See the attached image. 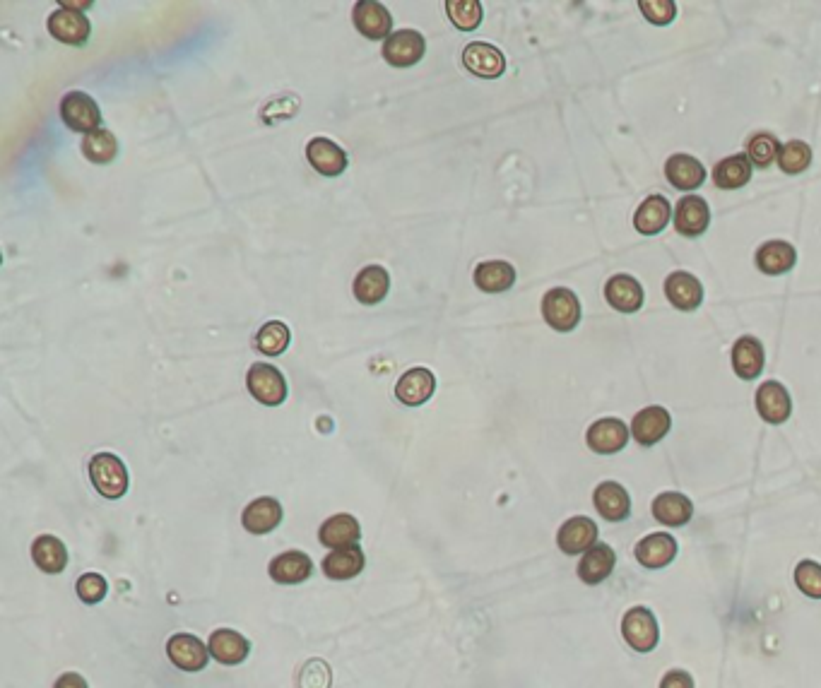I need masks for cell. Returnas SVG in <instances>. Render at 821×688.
I'll list each match as a JSON object with an SVG mask.
<instances>
[{
  "mask_svg": "<svg viewBox=\"0 0 821 688\" xmlns=\"http://www.w3.org/2000/svg\"><path fill=\"white\" fill-rule=\"evenodd\" d=\"M732 369L742 381H754L764 371V347L752 335H744L732 347Z\"/></svg>",
  "mask_w": 821,
  "mask_h": 688,
  "instance_id": "32",
  "label": "cell"
},
{
  "mask_svg": "<svg viewBox=\"0 0 821 688\" xmlns=\"http://www.w3.org/2000/svg\"><path fill=\"white\" fill-rule=\"evenodd\" d=\"M672 417L665 407H646L636 414L631 421V436L641 443V446H655L670 434Z\"/></svg>",
  "mask_w": 821,
  "mask_h": 688,
  "instance_id": "17",
  "label": "cell"
},
{
  "mask_svg": "<svg viewBox=\"0 0 821 688\" xmlns=\"http://www.w3.org/2000/svg\"><path fill=\"white\" fill-rule=\"evenodd\" d=\"M653 518L665 527H682L687 525L694 515V503L679 491H665V494L655 496L651 506Z\"/></svg>",
  "mask_w": 821,
  "mask_h": 688,
  "instance_id": "30",
  "label": "cell"
},
{
  "mask_svg": "<svg viewBox=\"0 0 821 688\" xmlns=\"http://www.w3.org/2000/svg\"><path fill=\"white\" fill-rule=\"evenodd\" d=\"M381 51L386 63H391L393 68H412L427 53V41H424V34L417 32V29H400V32H393L391 37L383 41Z\"/></svg>",
  "mask_w": 821,
  "mask_h": 688,
  "instance_id": "6",
  "label": "cell"
},
{
  "mask_svg": "<svg viewBox=\"0 0 821 688\" xmlns=\"http://www.w3.org/2000/svg\"><path fill=\"white\" fill-rule=\"evenodd\" d=\"M472 280H475L477 289H482V292L501 294L509 292L513 284H516V270L506 260H487V263L477 265Z\"/></svg>",
  "mask_w": 821,
  "mask_h": 688,
  "instance_id": "34",
  "label": "cell"
},
{
  "mask_svg": "<svg viewBox=\"0 0 821 688\" xmlns=\"http://www.w3.org/2000/svg\"><path fill=\"white\" fill-rule=\"evenodd\" d=\"M289 342H292V332H289V325L282 323V320L265 323L256 332V340H253L258 352L265 354V357H280V354H285Z\"/></svg>",
  "mask_w": 821,
  "mask_h": 688,
  "instance_id": "37",
  "label": "cell"
},
{
  "mask_svg": "<svg viewBox=\"0 0 821 688\" xmlns=\"http://www.w3.org/2000/svg\"><path fill=\"white\" fill-rule=\"evenodd\" d=\"M812 164V147L802 140H790L781 145V152H778V166L785 174L795 176L802 174L807 166Z\"/></svg>",
  "mask_w": 821,
  "mask_h": 688,
  "instance_id": "40",
  "label": "cell"
},
{
  "mask_svg": "<svg viewBox=\"0 0 821 688\" xmlns=\"http://www.w3.org/2000/svg\"><path fill=\"white\" fill-rule=\"evenodd\" d=\"M364 566H366V556H364V549L359 547V544H352V547H342V549H333L321 563L323 573H326L330 580H352V578H357V575L364 571Z\"/></svg>",
  "mask_w": 821,
  "mask_h": 688,
  "instance_id": "28",
  "label": "cell"
},
{
  "mask_svg": "<svg viewBox=\"0 0 821 688\" xmlns=\"http://www.w3.org/2000/svg\"><path fill=\"white\" fill-rule=\"evenodd\" d=\"M82 154L90 159L92 164H111L118 157V140L111 130L99 128L94 133L85 135L82 140Z\"/></svg>",
  "mask_w": 821,
  "mask_h": 688,
  "instance_id": "38",
  "label": "cell"
},
{
  "mask_svg": "<svg viewBox=\"0 0 821 688\" xmlns=\"http://www.w3.org/2000/svg\"><path fill=\"white\" fill-rule=\"evenodd\" d=\"M593 506L607 523H622L631 513V498L617 482H602L593 491Z\"/></svg>",
  "mask_w": 821,
  "mask_h": 688,
  "instance_id": "24",
  "label": "cell"
},
{
  "mask_svg": "<svg viewBox=\"0 0 821 688\" xmlns=\"http://www.w3.org/2000/svg\"><path fill=\"white\" fill-rule=\"evenodd\" d=\"M778 152H781V145L771 133H756L747 142L749 162L759 169H769L773 162H778Z\"/></svg>",
  "mask_w": 821,
  "mask_h": 688,
  "instance_id": "41",
  "label": "cell"
},
{
  "mask_svg": "<svg viewBox=\"0 0 821 688\" xmlns=\"http://www.w3.org/2000/svg\"><path fill=\"white\" fill-rule=\"evenodd\" d=\"M463 65L482 80H496V77L504 75L506 58L496 46L484 44V41H472L463 51Z\"/></svg>",
  "mask_w": 821,
  "mask_h": 688,
  "instance_id": "13",
  "label": "cell"
},
{
  "mask_svg": "<svg viewBox=\"0 0 821 688\" xmlns=\"http://www.w3.org/2000/svg\"><path fill=\"white\" fill-rule=\"evenodd\" d=\"M268 571H270V578H273L277 585H299L311 578L313 563L309 559V554L292 549V551H285V554L275 556V559L270 561Z\"/></svg>",
  "mask_w": 821,
  "mask_h": 688,
  "instance_id": "26",
  "label": "cell"
},
{
  "mask_svg": "<svg viewBox=\"0 0 821 688\" xmlns=\"http://www.w3.org/2000/svg\"><path fill=\"white\" fill-rule=\"evenodd\" d=\"M708 224H711V210L706 200L699 195H684L675 207V229L679 234L696 239L704 234Z\"/></svg>",
  "mask_w": 821,
  "mask_h": 688,
  "instance_id": "19",
  "label": "cell"
},
{
  "mask_svg": "<svg viewBox=\"0 0 821 688\" xmlns=\"http://www.w3.org/2000/svg\"><path fill=\"white\" fill-rule=\"evenodd\" d=\"M246 388L251 397L265 407H280L287 400L289 388L285 376L273 364H253L246 373Z\"/></svg>",
  "mask_w": 821,
  "mask_h": 688,
  "instance_id": "2",
  "label": "cell"
},
{
  "mask_svg": "<svg viewBox=\"0 0 821 688\" xmlns=\"http://www.w3.org/2000/svg\"><path fill=\"white\" fill-rule=\"evenodd\" d=\"M359 539H362V525L354 515L347 513L333 515L318 530V542L328 549L352 547V544H359Z\"/></svg>",
  "mask_w": 821,
  "mask_h": 688,
  "instance_id": "27",
  "label": "cell"
},
{
  "mask_svg": "<svg viewBox=\"0 0 821 688\" xmlns=\"http://www.w3.org/2000/svg\"><path fill=\"white\" fill-rule=\"evenodd\" d=\"M53 688H90L87 686L85 676L78 672H66L63 676H58V681L53 684Z\"/></svg>",
  "mask_w": 821,
  "mask_h": 688,
  "instance_id": "47",
  "label": "cell"
},
{
  "mask_svg": "<svg viewBox=\"0 0 821 688\" xmlns=\"http://www.w3.org/2000/svg\"><path fill=\"white\" fill-rule=\"evenodd\" d=\"M639 8L643 17L658 27L670 25L677 17V5L672 0H639Z\"/></svg>",
  "mask_w": 821,
  "mask_h": 688,
  "instance_id": "44",
  "label": "cell"
},
{
  "mask_svg": "<svg viewBox=\"0 0 821 688\" xmlns=\"http://www.w3.org/2000/svg\"><path fill=\"white\" fill-rule=\"evenodd\" d=\"M665 296L677 311H696V308L704 304V284L691 272L677 270L672 275H667Z\"/></svg>",
  "mask_w": 821,
  "mask_h": 688,
  "instance_id": "12",
  "label": "cell"
},
{
  "mask_svg": "<svg viewBox=\"0 0 821 688\" xmlns=\"http://www.w3.org/2000/svg\"><path fill=\"white\" fill-rule=\"evenodd\" d=\"M636 561L646 568H665L675 561L677 556V539L667 532H653V535H646L636 544L634 549Z\"/></svg>",
  "mask_w": 821,
  "mask_h": 688,
  "instance_id": "23",
  "label": "cell"
},
{
  "mask_svg": "<svg viewBox=\"0 0 821 688\" xmlns=\"http://www.w3.org/2000/svg\"><path fill=\"white\" fill-rule=\"evenodd\" d=\"M622 636L631 650L636 652H651L655 650L660 640L658 621L651 609L646 607H631L622 619Z\"/></svg>",
  "mask_w": 821,
  "mask_h": 688,
  "instance_id": "5",
  "label": "cell"
},
{
  "mask_svg": "<svg viewBox=\"0 0 821 688\" xmlns=\"http://www.w3.org/2000/svg\"><path fill=\"white\" fill-rule=\"evenodd\" d=\"M660 688H694V679L684 669H672L663 676Z\"/></svg>",
  "mask_w": 821,
  "mask_h": 688,
  "instance_id": "46",
  "label": "cell"
},
{
  "mask_svg": "<svg viewBox=\"0 0 821 688\" xmlns=\"http://www.w3.org/2000/svg\"><path fill=\"white\" fill-rule=\"evenodd\" d=\"M352 25L371 41H386L393 34V15L376 0H359L352 10Z\"/></svg>",
  "mask_w": 821,
  "mask_h": 688,
  "instance_id": "8",
  "label": "cell"
},
{
  "mask_svg": "<svg viewBox=\"0 0 821 688\" xmlns=\"http://www.w3.org/2000/svg\"><path fill=\"white\" fill-rule=\"evenodd\" d=\"M167 657L181 672L196 674L208 667L212 655L210 648H205L203 640L193 636V633H174L167 640Z\"/></svg>",
  "mask_w": 821,
  "mask_h": 688,
  "instance_id": "7",
  "label": "cell"
},
{
  "mask_svg": "<svg viewBox=\"0 0 821 688\" xmlns=\"http://www.w3.org/2000/svg\"><path fill=\"white\" fill-rule=\"evenodd\" d=\"M795 585L802 595L821 599V566L817 561H800L795 566Z\"/></svg>",
  "mask_w": 821,
  "mask_h": 688,
  "instance_id": "42",
  "label": "cell"
},
{
  "mask_svg": "<svg viewBox=\"0 0 821 688\" xmlns=\"http://www.w3.org/2000/svg\"><path fill=\"white\" fill-rule=\"evenodd\" d=\"M446 15L460 32H475L482 25L484 10L480 0H446Z\"/></svg>",
  "mask_w": 821,
  "mask_h": 688,
  "instance_id": "39",
  "label": "cell"
},
{
  "mask_svg": "<svg viewBox=\"0 0 821 688\" xmlns=\"http://www.w3.org/2000/svg\"><path fill=\"white\" fill-rule=\"evenodd\" d=\"M605 299L614 311L619 313H636L641 311L646 294H643L641 282L631 275H614L605 284Z\"/></svg>",
  "mask_w": 821,
  "mask_h": 688,
  "instance_id": "20",
  "label": "cell"
},
{
  "mask_svg": "<svg viewBox=\"0 0 821 688\" xmlns=\"http://www.w3.org/2000/svg\"><path fill=\"white\" fill-rule=\"evenodd\" d=\"M208 648L212 660L224 664V667H236L251 655V640L241 636L239 631H232V628H217V631H212Z\"/></svg>",
  "mask_w": 821,
  "mask_h": 688,
  "instance_id": "14",
  "label": "cell"
},
{
  "mask_svg": "<svg viewBox=\"0 0 821 688\" xmlns=\"http://www.w3.org/2000/svg\"><path fill=\"white\" fill-rule=\"evenodd\" d=\"M61 121L73 130V133L90 135L102 128V111L87 92L73 90L61 99Z\"/></svg>",
  "mask_w": 821,
  "mask_h": 688,
  "instance_id": "4",
  "label": "cell"
},
{
  "mask_svg": "<svg viewBox=\"0 0 821 688\" xmlns=\"http://www.w3.org/2000/svg\"><path fill=\"white\" fill-rule=\"evenodd\" d=\"M557 544H559V549L569 556L586 554V551H590L595 544H598V525H595L590 518H586V515L569 518L564 525L559 527Z\"/></svg>",
  "mask_w": 821,
  "mask_h": 688,
  "instance_id": "11",
  "label": "cell"
},
{
  "mask_svg": "<svg viewBox=\"0 0 821 688\" xmlns=\"http://www.w3.org/2000/svg\"><path fill=\"white\" fill-rule=\"evenodd\" d=\"M665 179L677 191H696L704 186L706 169L691 154H672L665 162Z\"/></svg>",
  "mask_w": 821,
  "mask_h": 688,
  "instance_id": "21",
  "label": "cell"
},
{
  "mask_svg": "<svg viewBox=\"0 0 821 688\" xmlns=\"http://www.w3.org/2000/svg\"><path fill=\"white\" fill-rule=\"evenodd\" d=\"M75 590H78V597L85 604H99V602H104L106 592H109V583L104 580V575L85 573L78 578Z\"/></svg>",
  "mask_w": 821,
  "mask_h": 688,
  "instance_id": "43",
  "label": "cell"
},
{
  "mask_svg": "<svg viewBox=\"0 0 821 688\" xmlns=\"http://www.w3.org/2000/svg\"><path fill=\"white\" fill-rule=\"evenodd\" d=\"M32 561L39 571L56 575L63 573L68 566V549L66 544L53 535H41L32 544Z\"/></svg>",
  "mask_w": 821,
  "mask_h": 688,
  "instance_id": "35",
  "label": "cell"
},
{
  "mask_svg": "<svg viewBox=\"0 0 821 688\" xmlns=\"http://www.w3.org/2000/svg\"><path fill=\"white\" fill-rule=\"evenodd\" d=\"M282 523V506L277 498L261 496L251 501L241 513V525L251 535H268Z\"/></svg>",
  "mask_w": 821,
  "mask_h": 688,
  "instance_id": "22",
  "label": "cell"
},
{
  "mask_svg": "<svg viewBox=\"0 0 821 688\" xmlns=\"http://www.w3.org/2000/svg\"><path fill=\"white\" fill-rule=\"evenodd\" d=\"M629 436H631V429H626V424L622 419L607 417V419H598L593 426H590L586 434V443L593 453L614 455L626 448Z\"/></svg>",
  "mask_w": 821,
  "mask_h": 688,
  "instance_id": "10",
  "label": "cell"
},
{
  "mask_svg": "<svg viewBox=\"0 0 821 688\" xmlns=\"http://www.w3.org/2000/svg\"><path fill=\"white\" fill-rule=\"evenodd\" d=\"M436 390V378L434 373L424 366H417V369L405 371L400 376L398 385H395V397L403 402L405 407H422L424 402L431 400Z\"/></svg>",
  "mask_w": 821,
  "mask_h": 688,
  "instance_id": "18",
  "label": "cell"
},
{
  "mask_svg": "<svg viewBox=\"0 0 821 688\" xmlns=\"http://www.w3.org/2000/svg\"><path fill=\"white\" fill-rule=\"evenodd\" d=\"M388 292H391V275H388L386 268H381V265H369V268H364L357 277H354L352 294L359 304H381L388 296Z\"/></svg>",
  "mask_w": 821,
  "mask_h": 688,
  "instance_id": "25",
  "label": "cell"
},
{
  "mask_svg": "<svg viewBox=\"0 0 821 688\" xmlns=\"http://www.w3.org/2000/svg\"><path fill=\"white\" fill-rule=\"evenodd\" d=\"M752 169L754 166L749 162L747 154H732V157H725L723 162L716 164L713 181L723 191H737V188L747 186L749 179H752Z\"/></svg>",
  "mask_w": 821,
  "mask_h": 688,
  "instance_id": "36",
  "label": "cell"
},
{
  "mask_svg": "<svg viewBox=\"0 0 821 688\" xmlns=\"http://www.w3.org/2000/svg\"><path fill=\"white\" fill-rule=\"evenodd\" d=\"M90 479L97 489L109 501L126 496L128 491V470L123 460L114 453H97L90 460Z\"/></svg>",
  "mask_w": 821,
  "mask_h": 688,
  "instance_id": "1",
  "label": "cell"
},
{
  "mask_svg": "<svg viewBox=\"0 0 821 688\" xmlns=\"http://www.w3.org/2000/svg\"><path fill=\"white\" fill-rule=\"evenodd\" d=\"M672 217V205L665 195H648L634 215V227L643 236L660 234Z\"/></svg>",
  "mask_w": 821,
  "mask_h": 688,
  "instance_id": "31",
  "label": "cell"
},
{
  "mask_svg": "<svg viewBox=\"0 0 821 688\" xmlns=\"http://www.w3.org/2000/svg\"><path fill=\"white\" fill-rule=\"evenodd\" d=\"M756 412H759L761 419L776 426L788 421L790 412H793V400H790L785 385L778 381L761 383V388L756 390Z\"/></svg>",
  "mask_w": 821,
  "mask_h": 688,
  "instance_id": "15",
  "label": "cell"
},
{
  "mask_svg": "<svg viewBox=\"0 0 821 688\" xmlns=\"http://www.w3.org/2000/svg\"><path fill=\"white\" fill-rule=\"evenodd\" d=\"M46 27H49L53 39L61 41V44H68V46H85L92 34V25L85 13L61 8V5H58L56 13H51Z\"/></svg>",
  "mask_w": 821,
  "mask_h": 688,
  "instance_id": "9",
  "label": "cell"
},
{
  "mask_svg": "<svg viewBox=\"0 0 821 688\" xmlns=\"http://www.w3.org/2000/svg\"><path fill=\"white\" fill-rule=\"evenodd\" d=\"M306 159H309V164L318 171V174L328 176V179L345 174L347 162H350V159H347V152L342 150L338 142L328 138L309 140V145H306Z\"/></svg>",
  "mask_w": 821,
  "mask_h": 688,
  "instance_id": "16",
  "label": "cell"
},
{
  "mask_svg": "<svg viewBox=\"0 0 821 688\" xmlns=\"http://www.w3.org/2000/svg\"><path fill=\"white\" fill-rule=\"evenodd\" d=\"M795 263L797 251L788 241H766L756 251V268L764 272V275H785V272L795 268Z\"/></svg>",
  "mask_w": 821,
  "mask_h": 688,
  "instance_id": "33",
  "label": "cell"
},
{
  "mask_svg": "<svg viewBox=\"0 0 821 688\" xmlns=\"http://www.w3.org/2000/svg\"><path fill=\"white\" fill-rule=\"evenodd\" d=\"M542 318L557 332H571L581 323V301L566 287L549 289L542 299Z\"/></svg>",
  "mask_w": 821,
  "mask_h": 688,
  "instance_id": "3",
  "label": "cell"
},
{
  "mask_svg": "<svg viewBox=\"0 0 821 688\" xmlns=\"http://www.w3.org/2000/svg\"><path fill=\"white\" fill-rule=\"evenodd\" d=\"M617 566V554L610 544H595L593 549L583 554V559L578 561V578L586 585H600L602 580H607Z\"/></svg>",
  "mask_w": 821,
  "mask_h": 688,
  "instance_id": "29",
  "label": "cell"
},
{
  "mask_svg": "<svg viewBox=\"0 0 821 688\" xmlns=\"http://www.w3.org/2000/svg\"><path fill=\"white\" fill-rule=\"evenodd\" d=\"M330 681H333V676H330V667L326 662L321 660H313L304 667V672H301V688H330Z\"/></svg>",
  "mask_w": 821,
  "mask_h": 688,
  "instance_id": "45",
  "label": "cell"
}]
</instances>
